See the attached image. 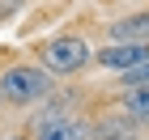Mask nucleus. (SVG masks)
<instances>
[{"label":"nucleus","mask_w":149,"mask_h":140,"mask_svg":"<svg viewBox=\"0 0 149 140\" xmlns=\"http://www.w3.org/2000/svg\"><path fill=\"white\" fill-rule=\"evenodd\" d=\"M124 85H149V59H141V64L124 68Z\"/></svg>","instance_id":"obj_7"},{"label":"nucleus","mask_w":149,"mask_h":140,"mask_svg":"<svg viewBox=\"0 0 149 140\" xmlns=\"http://www.w3.org/2000/svg\"><path fill=\"white\" fill-rule=\"evenodd\" d=\"M124 110L136 123H149V85H132V89L124 93Z\"/></svg>","instance_id":"obj_6"},{"label":"nucleus","mask_w":149,"mask_h":140,"mask_svg":"<svg viewBox=\"0 0 149 140\" xmlns=\"http://www.w3.org/2000/svg\"><path fill=\"white\" fill-rule=\"evenodd\" d=\"M51 93V72L47 68H30V64H17L0 77V98L13 106H30V102H43Z\"/></svg>","instance_id":"obj_1"},{"label":"nucleus","mask_w":149,"mask_h":140,"mask_svg":"<svg viewBox=\"0 0 149 140\" xmlns=\"http://www.w3.org/2000/svg\"><path fill=\"white\" fill-rule=\"evenodd\" d=\"M115 43H149V13H136V17H124V21L111 26Z\"/></svg>","instance_id":"obj_4"},{"label":"nucleus","mask_w":149,"mask_h":140,"mask_svg":"<svg viewBox=\"0 0 149 140\" xmlns=\"http://www.w3.org/2000/svg\"><path fill=\"white\" fill-rule=\"evenodd\" d=\"M0 140H22V136H0Z\"/></svg>","instance_id":"obj_9"},{"label":"nucleus","mask_w":149,"mask_h":140,"mask_svg":"<svg viewBox=\"0 0 149 140\" xmlns=\"http://www.w3.org/2000/svg\"><path fill=\"white\" fill-rule=\"evenodd\" d=\"M38 140H85V123L81 119H47V123H38Z\"/></svg>","instance_id":"obj_5"},{"label":"nucleus","mask_w":149,"mask_h":140,"mask_svg":"<svg viewBox=\"0 0 149 140\" xmlns=\"http://www.w3.org/2000/svg\"><path fill=\"white\" fill-rule=\"evenodd\" d=\"M141 59H149V43H111V47H102L90 64H98V68H107V72H124V68H132V64H141Z\"/></svg>","instance_id":"obj_3"},{"label":"nucleus","mask_w":149,"mask_h":140,"mask_svg":"<svg viewBox=\"0 0 149 140\" xmlns=\"http://www.w3.org/2000/svg\"><path fill=\"white\" fill-rule=\"evenodd\" d=\"M111 136H107V132H102V136H98V140H128V128H124V123H111Z\"/></svg>","instance_id":"obj_8"},{"label":"nucleus","mask_w":149,"mask_h":140,"mask_svg":"<svg viewBox=\"0 0 149 140\" xmlns=\"http://www.w3.org/2000/svg\"><path fill=\"white\" fill-rule=\"evenodd\" d=\"M90 59H94L90 43L77 38V34H60V38H51V43L43 47V68L51 72V77H72V72H81Z\"/></svg>","instance_id":"obj_2"},{"label":"nucleus","mask_w":149,"mask_h":140,"mask_svg":"<svg viewBox=\"0 0 149 140\" xmlns=\"http://www.w3.org/2000/svg\"><path fill=\"white\" fill-rule=\"evenodd\" d=\"M0 102H4V98H0Z\"/></svg>","instance_id":"obj_10"}]
</instances>
